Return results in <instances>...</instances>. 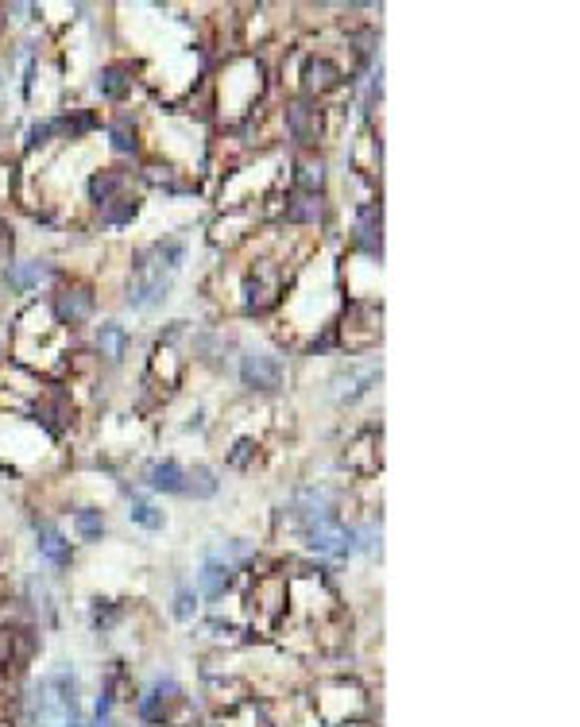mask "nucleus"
<instances>
[{"label": "nucleus", "mask_w": 580, "mask_h": 727, "mask_svg": "<svg viewBox=\"0 0 580 727\" xmlns=\"http://www.w3.org/2000/svg\"><path fill=\"white\" fill-rule=\"evenodd\" d=\"M232 584V565L225 561V553H205L202 569H198V588H202L205 600H221Z\"/></svg>", "instance_id": "nucleus-4"}, {"label": "nucleus", "mask_w": 580, "mask_h": 727, "mask_svg": "<svg viewBox=\"0 0 580 727\" xmlns=\"http://www.w3.org/2000/svg\"><path fill=\"white\" fill-rule=\"evenodd\" d=\"M186 495H194V499H213L217 495V476H213V468L209 465H194V472H186Z\"/></svg>", "instance_id": "nucleus-17"}, {"label": "nucleus", "mask_w": 580, "mask_h": 727, "mask_svg": "<svg viewBox=\"0 0 580 727\" xmlns=\"http://www.w3.org/2000/svg\"><path fill=\"white\" fill-rule=\"evenodd\" d=\"M35 418L43 422V430H47L51 437H62L66 422H70V407H66V399H62V395H51V399H43V403L35 407Z\"/></svg>", "instance_id": "nucleus-14"}, {"label": "nucleus", "mask_w": 580, "mask_h": 727, "mask_svg": "<svg viewBox=\"0 0 580 727\" xmlns=\"http://www.w3.org/2000/svg\"><path fill=\"white\" fill-rule=\"evenodd\" d=\"M55 314L62 325H82L93 318V294L86 287H70L55 298Z\"/></svg>", "instance_id": "nucleus-7"}, {"label": "nucleus", "mask_w": 580, "mask_h": 727, "mask_svg": "<svg viewBox=\"0 0 580 727\" xmlns=\"http://www.w3.org/2000/svg\"><path fill=\"white\" fill-rule=\"evenodd\" d=\"M136 213H140V205L128 202V198H116V202L101 205V221H105V225H113V229L116 225H128Z\"/></svg>", "instance_id": "nucleus-21"}, {"label": "nucleus", "mask_w": 580, "mask_h": 727, "mask_svg": "<svg viewBox=\"0 0 580 727\" xmlns=\"http://www.w3.org/2000/svg\"><path fill=\"white\" fill-rule=\"evenodd\" d=\"M178 697H182L178 681H174V677H159L144 697H140V716H144L147 724H159V720H163V712H167V704L178 700Z\"/></svg>", "instance_id": "nucleus-6"}, {"label": "nucleus", "mask_w": 580, "mask_h": 727, "mask_svg": "<svg viewBox=\"0 0 580 727\" xmlns=\"http://www.w3.org/2000/svg\"><path fill=\"white\" fill-rule=\"evenodd\" d=\"M321 213H325V202H321L318 194H302V190L290 194L287 217L294 225H314V221H321Z\"/></svg>", "instance_id": "nucleus-15"}, {"label": "nucleus", "mask_w": 580, "mask_h": 727, "mask_svg": "<svg viewBox=\"0 0 580 727\" xmlns=\"http://www.w3.org/2000/svg\"><path fill=\"white\" fill-rule=\"evenodd\" d=\"M186 260V244L182 240H155L136 252L132 263V294H128V306L132 310H151L159 306L167 291H171L174 271Z\"/></svg>", "instance_id": "nucleus-1"}, {"label": "nucleus", "mask_w": 580, "mask_h": 727, "mask_svg": "<svg viewBox=\"0 0 580 727\" xmlns=\"http://www.w3.org/2000/svg\"><path fill=\"white\" fill-rule=\"evenodd\" d=\"M47 275H51V267H47L43 260L8 263V271H4V287H8L12 294H28V291H35Z\"/></svg>", "instance_id": "nucleus-8"}, {"label": "nucleus", "mask_w": 580, "mask_h": 727, "mask_svg": "<svg viewBox=\"0 0 580 727\" xmlns=\"http://www.w3.org/2000/svg\"><path fill=\"white\" fill-rule=\"evenodd\" d=\"M31 526H35V538H39V542H35V546H39V553H43V557H47L55 569H70V557H74V553H70L66 534H62L58 526L47 523V519H31Z\"/></svg>", "instance_id": "nucleus-5"}, {"label": "nucleus", "mask_w": 580, "mask_h": 727, "mask_svg": "<svg viewBox=\"0 0 580 727\" xmlns=\"http://www.w3.org/2000/svg\"><path fill=\"white\" fill-rule=\"evenodd\" d=\"M306 82H310V89L325 93V89L341 86V70H337L329 59H314L310 66H306Z\"/></svg>", "instance_id": "nucleus-18"}, {"label": "nucleus", "mask_w": 580, "mask_h": 727, "mask_svg": "<svg viewBox=\"0 0 580 727\" xmlns=\"http://www.w3.org/2000/svg\"><path fill=\"white\" fill-rule=\"evenodd\" d=\"M287 128L298 144H314L318 140V109L310 101H294L287 109Z\"/></svg>", "instance_id": "nucleus-10"}, {"label": "nucleus", "mask_w": 580, "mask_h": 727, "mask_svg": "<svg viewBox=\"0 0 580 727\" xmlns=\"http://www.w3.org/2000/svg\"><path fill=\"white\" fill-rule=\"evenodd\" d=\"M240 379H244V387H252V391H275V387L283 383V364H279L271 352H248V356L240 360Z\"/></svg>", "instance_id": "nucleus-3"}, {"label": "nucleus", "mask_w": 580, "mask_h": 727, "mask_svg": "<svg viewBox=\"0 0 580 727\" xmlns=\"http://www.w3.org/2000/svg\"><path fill=\"white\" fill-rule=\"evenodd\" d=\"M252 457H256V441H252V437H240V441H236V449H232L229 465L248 468L252 465Z\"/></svg>", "instance_id": "nucleus-26"}, {"label": "nucleus", "mask_w": 580, "mask_h": 727, "mask_svg": "<svg viewBox=\"0 0 580 727\" xmlns=\"http://www.w3.org/2000/svg\"><path fill=\"white\" fill-rule=\"evenodd\" d=\"M51 136H66V120H62V117H51V120H39V124H31L28 147L51 144Z\"/></svg>", "instance_id": "nucleus-22"}, {"label": "nucleus", "mask_w": 580, "mask_h": 727, "mask_svg": "<svg viewBox=\"0 0 580 727\" xmlns=\"http://www.w3.org/2000/svg\"><path fill=\"white\" fill-rule=\"evenodd\" d=\"M109 136H113V147H116V151H124V155H128V151H136V132H132L128 117L116 120L113 128H109Z\"/></svg>", "instance_id": "nucleus-25"}, {"label": "nucleus", "mask_w": 580, "mask_h": 727, "mask_svg": "<svg viewBox=\"0 0 580 727\" xmlns=\"http://www.w3.org/2000/svg\"><path fill=\"white\" fill-rule=\"evenodd\" d=\"M128 186V171H97V175L89 178V198L97 205H109L116 202V194Z\"/></svg>", "instance_id": "nucleus-13"}, {"label": "nucleus", "mask_w": 580, "mask_h": 727, "mask_svg": "<svg viewBox=\"0 0 580 727\" xmlns=\"http://www.w3.org/2000/svg\"><path fill=\"white\" fill-rule=\"evenodd\" d=\"M379 229H383V209L379 205H364L356 213V248L368 252V256H379V248H383Z\"/></svg>", "instance_id": "nucleus-9"}, {"label": "nucleus", "mask_w": 580, "mask_h": 727, "mask_svg": "<svg viewBox=\"0 0 580 727\" xmlns=\"http://www.w3.org/2000/svg\"><path fill=\"white\" fill-rule=\"evenodd\" d=\"M120 615H124V608H120L116 600H93V615H89V623H93V631L109 635L116 623H120Z\"/></svg>", "instance_id": "nucleus-19"}, {"label": "nucleus", "mask_w": 580, "mask_h": 727, "mask_svg": "<svg viewBox=\"0 0 580 727\" xmlns=\"http://www.w3.org/2000/svg\"><path fill=\"white\" fill-rule=\"evenodd\" d=\"M97 89H101V97H109V101H124L128 89H132V66H128V62L105 66L101 78H97Z\"/></svg>", "instance_id": "nucleus-11"}, {"label": "nucleus", "mask_w": 580, "mask_h": 727, "mask_svg": "<svg viewBox=\"0 0 580 727\" xmlns=\"http://www.w3.org/2000/svg\"><path fill=\"white\" fill-rule=\"evenodd\" d=\"M97 345H101V356H105L109 364H120V360H124V349H128V333H124V325L105 321V325L97 329Z\"/></svg>", "instance_id": "nucleus-16"}, {"label": "nucleus", "mask_w": 580, "mask_h": 727, "mask_svg": "<svg viewBox=\"0 0 580 727\" xmlns=\"http://www.w3.org/2000/svg\"><path fill=\"white\" fill-rule=\"evenodd\" d=\"M147 484L155 488V492H182L186 488V468L178 465V461H155V465L147 468Z\"/></svg>", "instance_id": "nucleus-12"}, {"label": "nucleus", "mask_w": 580, "mask_h": 727, "mask_svg": "<svg viewBox=\"0 0 580 727\" xmlns=\"http://www.w3.org/2000/svg\"><path fill=\"white\" fill-rule=\"evenodd\" d=\"M302 530H306V542L310 550L325 553V557H348L356 550V530L337 519V511H314V515H302Z\"/></svg>", "instance_id": "nucleus-2"}, {"label": "nucleus", "mask_w": 580, "mask_h": 727, "mask_svg": "<svg viewBox=\"0 0 580 727\" xmlns=\"http://www.w3.org/2000/svg\"><path fill=\"white\" fill-rule=\"evenodd\" d=\"M128 519L136 526H144V530H163V511H155L151 503H132Z\"/></svg>", "instance_id": "nucleus-24"}, {"label": "nucleus", "mask_w": 580, "mask_h": 727, "mask_svg": "<svg viewBox=\"0 0 580 727\" xmlns=\"http://www.w3.org/2000/svg\"><path fill=\"white\" fill-rule=\"evenodd\" d=\"M194 611H198V596H194L190 588H178V592H174L171 615L178 619V623H190V619H194Z\"/></svg>", "instance_id": "nucleus-23"}, {"label": "nucleus", "mask_w": 580, "mask_h": 727, "mask_svg": "<svg viewBox=\"0 0 580 727\" xmlns=\"http://www.w3.org/2000/svg\"><path fill=\"white\" fill-rule=\"evenodd\" d=\"M74 526H78L82 542H101V534H105V515L93 511V507H82V511L74 515Z\"/></svg>", "instance_id": "nucleus-20"}, {"label": "nucleus", "mask_w": 580, "mask_h": 727, "mask_svg": "<svg viewBox=\"0 0 580 727\" xmlns=\"http://www.w3.org/2000/svg\"><path fill=\"white\" fill-rule=\"evenodd\" d=\"M8 662H12V635L0 631V669L8 666Z\"/></svg>", "instance_id": "nucleus-27"}]
</instances>
